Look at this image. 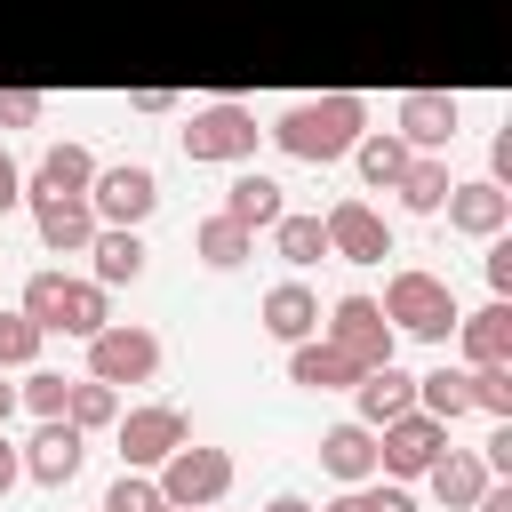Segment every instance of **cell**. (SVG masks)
<instances>
[{
    "label": "cell",
    "instance_id": "obj_41",
    "mask_svg": "<svg viewBox=\"0 0 512 512\" xmlns=\"http://www.w3.org/2000/svg\"><path fill=\"white\" fill-rule=\"evenodd\" d=\"M16 480H24V456H16V440H8V424H0V504L16 496Z\"/></svg>",
    "mask_w": 512,
    "mask_h": 512
},
{
    "label": "cell",
    "instance_id": "obj_42",
    "mask_svg": "<svg viewBox=\"0 0 512 512\" xmlns=\"http://www.w3.org/2000/svg\"><path fill=\"white\" fill-rule=\"evenodd\" d=\"M472 512H512V480H488V488L472 496Z\"/></svg>",
    "mask_w": 512,
    "mask_h": 512
},
{
    "label": "cell",
    "instance_id": "obj_11",
    "mask_svg": "<svg viewBox=\"0 0 512 512\" xmlns=\"http://www.w3.org/2000/svg\"><path fill=\"white\" fill-rule=\"evenodd\" d=\"M456 128H464V96H448V88H408L392 104V136L408 152H448Z\"/></svg>",
    "mask_w": 512,
    "mask_h": 512
},
{
    "label": "cell",
    "instance_id": "obj_23",
    "mask_svg": "<svg viewBox=\"0 0 512 512\" xmlns=\"http://www.w3.org/2000/svg\"><path fill=\"white\" fill-rule=\"evenodd\" d=\"M232 224H248V232H272V216L288 208V192H280V176H264V168H240L232 184H224V200H216Z\"/></svg>",
    "mask_w": 512,
    "mask_h": 512
},
{
    "label": "cell",
    "instance_id": "obj_27",
    "mask_svg": "<svg viewBox=\"0 0 512 512\" xmlns=\"http://www.w3.org/2000/svg\"><path fill=\"white\" fill-rule=\"evenodd\" d=\"M448 184H456V176H448V152H408V168H400V184H392V192H400V208H408V216H440Z\"/></svg>",
    "mask_w": 512,
    "mask_h": 512
},
{
    "label": "cell",
    "instance_id": "obj_20",
    "mask_svg": "<svg viewBox=\"0 0 512 512\" xmlns=\"http://www.w3.org/2000/svg\"><path fill=\"white\" fill-rule=\"evenodd\" d=\"M88 176H96V152L80 144V136H64V144H48L32 168H24V200H56V192H88Z\"/></svg>",
    "mask_w": 512,
    "mask_h": 512
},
{
    "label": "cell",
    "instance_id": "obj_33",
    "mask_svg": "<svg viewBox=\"0 0 512 512\" xmlns=\"http://www.w3.org/2000/svg\"><path fill=\"white\" fill-rule=\"evenodd\" d=\"M464 384H472V408H480L488 424H512V360H496V368H464Z\"/></svg>",
    "mask_w": 512,
    "mask_h": 512
},
{
    "label": "cell",
    "instance_id": "obj_31",
    "mask_svg": "<svg viewBox=\"0 0 512 512\" xmlns=\"http://www.w3.org/2000/svg\"><path fill=\"white\" fill-rule=\"evenodd\" d=\"M120 416V384H96V376H72V400H64V424L80 432H104Z\"/></svg>",
    "mask_w": 512,
    "mask_h": 512
},
{
    "label": "cell",
    "instance_id": "obj_3",
    "mask_svg": "<svg viewBox=\"0 0 512 512\" xmlns=\"http://www.w3.org/2000/svg\"><path fill=\"white\" fill-rule=\"evenodd\" d=\"M384 320L400 328V336H416V344H448V328H456V288L440 280V272H424V264H400L392 280H384Z\"/></svg>",
    "mask_w": 512,
    "mask_h": 512
},
{
    "label": "cell",
    "instance_id": "obj_12",
    "mask_svg": "<svg viewBox=\"0 0 512 512\" xmlns=\"http://www.w3.org/2000/svg\"><path fill=\"white\" fill-rule=\"evenodd\" d=\"M320 224H328V256H336V264H384V256H392V224H384V208L360 200V192H344Z\"/></svg>",
    "mask_w": 512,
    "mask_h": 512
},
{
    "label": "cell",
    "instance_id": "obj_9",
    "mask_svg": "<svg viewBox=\"0 0 512 512\" xmlns=\"http://www.w3.org/2000/svg\"><path fill=\"white\" fill-rule=\"evenodd\" d=\"M112 432H120V464L152 472L168 448H184V440H192V416H184L176 400H136V408H120V416H112Z\"/></svg>",
    "mask_w": 512,
    "mask_h": 512
},
{
    "label": "cell",
    "instance_id": "obj_32",
    "mask_svg": "<svg viewBox=\"0 0 512 512\" xmlns=\"http://www.w3.org/2000/svg\"><path fill=\"white\" fill-rule=\"evenodd\" d=\"M40 344H48V336L24 320V304H0V376L32 368V360H40Z\"/></svg>",
    "mask_w": 512,
    "mask_h": 512
},
{
    "label": "cell",
    "instance_id": "obj_29",
    "mask_svg": "<svg viewBox=\"0 0 512 512\" xmlns=\"http://www.w3.org/2000/svg\"><path fill=\"white\" fill-rule=\"evenodd\" d=\"M312 512H424V504H416V488H408V480H384V472H376V480L336 488V496H328V504H312Z\"/></svg>",
    "mask_w": 512,
    "mask_h": 512
},
{
    "label": "cell",
    "instance_id": "obj_18",
    "mask_svg": "<svg viewBox=\"0 0 512 512\" xmlns=\"http://www.w3.org/2000/svg\"><path fill=\"white\" fill-rule=\"evenodd\" d=\"M416 408V376L400 368V360H384V368H360L352 376V416L376 432V424H392V416H408Z\"/></svg>",
    "mask_w": 512,
    "mask_h": 512
},
{
    "label": "cell",
    "instance_id": "obj_26",
    "mask_svg": "<svg viewBox=\"0 0 512 512\" xmlns=\"http://www.w3.org/2000/svg\"><path fill=\"white\" fill-rule=\"evenodd\" d=\"M272 256H280L288 272H312V264L328 256V224H320L312 208H280V216H272Z\"/></svg>",
    "mask_w": 512,
    "mask_h": 512
},
{
    "label": "cell",
    "instance_id": "obj_19",
    "mask_svg": "<svg viewBox=\"0 0 512 512\" xmlns=\"http://www.w3.org/2000/svg\"><path fill=\"white\" fill-rule=\"evenodd\" d=\"M488 480H496V472L480 464V448H456V440L424 464V496H432V504H448V512H472V496H480Z\"/></svg>",
    "mask_w": 512,
    "mask_h": 512
},
{
    "label": "cell",
    "instance_id": "obj_40",
    "mask_svg": "<svg viewBox=\"0 0 512 512\" xmlns=\"http://www.w3.org/2000/svg\"><path fill=\"white\" fill-rule=\"evenodd\" d=\"M488 184L512 192V128H496V144H488Z\"/></svg>",
    "mask_w": 512,
    "mask_h": 512
},
{
    "label": "cell",
    "instance_id": "obj_30",
    "mask_svg": "<svg viewBox=\"0 0 512 512\" xmlns=\"http://www.w3.org/2000/svg\"><path fill=\"white\" fill-rule=\"evenodd\" d=\"M416 408H424V416H440V424L472 416V384H464V360H456V368H448V360H440V368H424V376H416Z\"/></svg>",
    "mask_w": 512,
    "mask_h": 512
},
{
    "label": "cell",
    "instance_id": "obj_44",
    "mask_svg": "<svg viewBox=\"0 0 512 512\" xmlns=\"http://www.w3.org/2000/svg\"><path fill=\"white\" fill-rule=\"evenodd\" d=\"M264 512H312V504H304V496H296V488H280V496H272V504H264Z\"/></svg>",
    "mask_w": 512,
    "mask_h": 512
},
{
    "label": "cell",
    "instance_id": "obj_45",
    "mask_svg": "<svg viewBox=\"0 0 512 512\" xmlns=\"http://www.w3.org/2000/svg\"><path fill=\"white\" fill-rule=\"evenodd\" d=\"M8 416H16V384H0V424H8Z\"/></svg>",
    "mask_w": 512,
    "mask_h": 512
},
{
    "label": "cell",
    "instance_id": "obj_39",
    "mask_svg": "<svg viewBox=\"0 0 512 512\" xmlns=\"http://www.w3.org/2000/svg\"><path fill=\"white\" fill-rule=\"evenodd\" d=\"M480 464H488L496 480H512V424H496V432L480 440Z\"/></svg>",
    "mask_w": 512,
    "mask_h": 512
},
{
    "label": "cell",
    "instance_id": "obj_15",
    "mask_svg": "<svg viewBox=\"0 0 512 512\" xmlns=\"http://www.w3.org/2000/svg\"><path fill=\"white\" fill-rule=\"evenodd\" d=\"M24 208H32V232H40L48 256H80V248L96 240V208H88V192H56V200H24Z\"/></svg>",
    "mask_w": 512,
    "mask_h": 512
},
{
    "label": "cell",
    "instance_id": "obj_2",
    "mask_svg": "<svg viewBox=\"0 0 512 512\" xmlns=\"http://www.w3.org/2000/svg\"><path fill=\"white\" fill-rule=\"evenodd\" d=\"M16 304H24V320H32L40 336H72V344H88V336L112 320V288H96V280H72L64 264L32 272Z\"/></svg>",
    "mask_w": 512,
    "mask_h": 512
},
{
    "label": "cell",
    "instance_id": "obj_8",
    "mask_svg": "<svg viewBox=\"0 0 512 512\" xmlns=\"http://www.w3.org/2000/svg\"><path fill=\"white\" fill-rule=\"evenodd\" d=\"M88 376L96 384H152L160 376V336L144 320H104L88 336Z\"/></svg>",
    "mask_w": 512,
    "mask_h": 512
},
{
    "label": "cell",
    "instance_id": "obj_38",
    "mask_svg": "<svg viewBox=\"0 0 512 512\" xmlns=\"http://www.w3.org/2000/svg\"><path fill=\"white\" fill-rule=\"evenodd\" d=\"M16 208H24V160L0 144V216H16Z\"/></svg>",
    "mask_w": 512,
    "mask_h": 512
},
{
    "label": "cell",
    "instance_id": "obj_5",
    "mask_svg": "<svg viewBox=\"0 0 512 512\" xmlns=\"http://www.w3.org/2000/svg\"><path fill=\"white\" fill-rule=\"evenodd\" d=\"M152 480H160V496H168V504L208 512V504H224V496H232V448L184 440V448H168V456L152 464Z\"/></svg>",
    "mask_w": 512,
    "mask_h": 512
},
{
    "label": "cell",
    "instance_id": "obj_1",
    "mask_svg": "<svg viewBox=\"0 0 512 512\" xmlns=\"http://www.w3.org/2000/svg\"><path fill=\"white\" fill-rule=\"evenodd\" d=\"M360 128H368V104L352 96V88H328V96H304V104H288L264 136L288 152V160H304V168H336L352 144H360Z\"/></svg>",
    "mask_w": 512,
    "mask_h": 512
},
{
    "label": "cell",
    "instance_id": "obj_43",
    "mask_svg": "<svg viewBox=\"0 0 512 512\" xmlns=\"http://www.w3.org/2000/svg\"><path fill=\"white\" fill-rule=\"evenodd\" d=\"M128 104H136V112H176V96H168V88H136Z\"/></svg>",
    "mask_w": 512,
    "mask_h": 512
},
{
    "label": "cell",
    "instance_id": "obj_13",
    "mask_svg": "<svg viewBox=\"0 0 512 512\" xmlns=\"http://www.w3.org/2000/svg\"><path fill=\"white\" fill-rule=\"evenodd\" d=\"M16 456H24V480H32V488H72L80 464H88V432L64 424V416H40V432H32Z\"/></svg>",
    "mask_w": 512,
    "mask_h": 512
},
{
    "label": "cell",
    "instance_id": "obj_6",
    "mask_svg": "<svg viewBox=\"0 0 512 512\" xmlns=\"http://www.w3.org/2000/svg\"><path fill=\"white\" fill-rule=\"evenodd\" d=\"M320 336H328L352 368H384V360H400V328H392V320H384V304H376V296H360V288L328 304Z\"/></svg>",
    "mask_w": 512,
    "mask_h": 512
},
{
    "label": "cell",
    "instance_id": "obj_25",
    "mask_svg": "<svg viewBox=\"0 0 512 512\" xmlns=\"http://www.w3.org/2000/svg\"><path fill=\"white\" fill-rule=\"evenodd\" d=\"M192 256H200L208 272H240V264L256 256V232H248V224H232V216L216 208V216H200V224H192Z\"/></svg>",
    "mask_w": 512,
    "mask_h": 512
},
{
    "label": "cell",
    "instance_id": "obj_35",
    "mask_svg": "<svg viewBox=\"0 0 512 512\" xmlns=\"http://www.w3.org/2000/svg\"><path fill=\"white\" fill-rule=\"evenodd\" d=\"M160 504H168V496H160V480H152V472H136V464H120V480L104 488V504H96V512H160Z\"/></svg>",
    "mask_w": 512,
    "mask_h": 512
},
{
    "label": "cell",
    "instance_id": "obj_28",
    "mask_svg": "<svg viewBox=\"0 0 512 512\" xmlns=\"http://www.w3.org/2000/svg\"><path fill=\"white\" fill-rule=\"evenodd\" d=\"M344 160L360 168V184H368V192H392V184H400V168H408V144H400L392 128H360V144H352Z\"/></svg>",
    "mask_w": 512,
    "mask_h": 512
},
{
    "label": "cell",
    "instance_id": "obj_36",
    "mask_svg": "<svg viewBox=\"0 0 512 512\" xmlns=\"http://www.w3.org/2000/svg\"><path fill=\"white\" fill-rule=\"evenodd\" d=\"M40 112H48L40 88H0V128H40Z\"/></svg>",
    "mask_w": 512,
    "mask_h": 512
},
{
    "label": "cell",
    "instance_id": "obj_10",
    "mask_svg": "<svg viewBox=\"0 0 512 512\" xmlns=\"http://www.w3.org/2000/svg\"><path fill=\"white\" fill-rule=\"evenodd\" d=\"M448 448V424L440 416H424V408H408V416H392V424H376V472L384 480H424V464Z\"/></svg>",
    "mask_w": 512,
    "mask_h": 512
},
{
    "label": "cell",
    "instance_id": "obj_24",
    "mask_svg": "<svg viewBox=\"0 0 512 512\" xmlns=\"http://www.w3.org/2000/svg\"><path fill=\"white\" fill-rule=\"evenodd\" d=\"M352 360L328 344V336H304V344H288V384H304V392H352Z\"/></svg>",
    "mask_w": 512,
    "mask_h": 512
},
{
    "label": "cell",
    "instance_id": "obj_34",
    "mask_svg": "<svg viewBox=\"0 0 512 512\" xmlns=\"http://www.w3.org/2000/svg\"><path fill=\"white\" fill-rule=\"evenodd\" d=\"M64 400H72V376H56V368H24V384H16V408H32V416H64Z\"/></svg>",
    "mask_w": 512,
    "mask_h": 512
},
{
    "label": "cell",
    "instance_id": "obj_16",
    "mask_svg": "<svg viewBox=\"0 0 512 512\" xmlns=\"http://www.w3.org/2000/svg\"><path fill=\"white\" fill-rule=\"evenodd\" d=\"M456 360L464 368H496V360H512V304L504 296H488L480 312H456Z\"/></svg>",
    "mask_w": 512,
    "mask_h": 512
},
{
    "label": "cell",
    "instance_id": "obj_4",
    "mask_svg": "<svg viewBox=\"0 0 512 512\" xmlns=\"http://www.w3.org/2000/svg\"><path fill=\"white\" fill-rule=\"evenodd\" d=\"M256 112L248 104H232V96H216V104H192L184 112V128H176V144H184V160H208V168H240V160H256Z\"/></svg>",
    "mask_w": 512,
    "mask_h": 512
},
{
    "label": "cell",
    "instance_id": "obj_7",
    "mask_svg": "<svg viewBox=\"0 0 512 512\" xmlns=\"http://www.w3.org/2000/svg\"><path fill=\"white\" fill-rule=\"evenodd\" d=\"M88 208H96V224H136V232H144V216L160 208V176H152V160H96V176H88Z\"/></svg>",
    "mask_w": 512,
    "mask_h": 512
},
{
    "label": "cell",
    "instance_id": "obj_22",
    "mask_svg": "<svg viewBox=\"0 0 512 512\" xmlns=\"http://www.w3.org/2000/svg\"><path fill=\"white\" fill-rule=\"evenodd\" d=\"M320 472H328L336 488H352V480H376V432H368L360 416L328 424V432H320Z\"/></svg>",
    "mask_w": 512,
    "mask_h": 512
},
{
    "label": "cell",
    "instance_id": "obj_17",
    "mask_svg": "<svg viewBox=\"0 0 512 512\" xmlns=\"http://www.w3.org/2000/svg\"><path fill=\"white\" fill-rule=\"evenodd\" d=\"M96 288H136L144 280V232L136 224H96V240L80 248Z\"/></svg>",
    "mask_w": 512,
    "mask_h": 512
},
{
    "label": "cell",
    "instance_id": "obj_21",
    "mask_svg": "<svg viewBox=\"0 0 512 512\" xmlns=\"http://www.w3.org/2000/svg\"><path fill=\"white\" fill-rule=\"evenodd\" d=\"M264 336H280V344L320 336V296L304 288V272H288V280H272V288H264Z\"/></svg>",
    "mask_w": 512,
    "mask_h": 512
},
{
    "label": "cell",
    "instance_id": "obj_46",
    "mask_svg": "<svg viewBox=\"0 0 512 512\" xmlns=\"http://www.w3.org/2000/svg\"><path fill=\"white\" fill-rule=\"evenodd\" d=\"M160 512H184V504H160Z\"/></svg>",
    "mask_w": 512,
    "mask_h": 512
},
{
    "label": "cell",
    "instance_id": "obj_47",
    "mask_svg": "<svg viewBox=\"0 0 512 512\" xmlns=\"http://www.w3.org/2000/svg\"><path fill=\"white\" fill-rule=\"evenodd\" d=\"M208 512H216V504H208Z\"/></svg>",
    "mask_w": 512,
    "mask_h": 512
},
{
    "label": "cell",
    "instance_id": "obj_37",
    "mask_svg": "<svg viewBox=\"0 0 512 512\" xmlns=\"http://www.w3.org/2000/svg\"><path fill=\"white\" fill-rule=\"evenodd\" d=\"M480 248H488V256H480V272H488V288H496V296H512V240L496 232V240H480Z\"/></svg>",
    "mask_w": 512,
    "mask_h": 512
},
{
    "label": "cell",
    "instance_id": "obj_14",
    "mask_svg": "<svg viewBox=\"0 0 512 512\" xmlns=\"http://www.w3.org/2000/svg\"><path fill=\"white\" fill-rule=\"evenodd\" d=\"M440 216H448V232H464V240H496V232H512V192L488 184V176H472V184H448Z\"/></svg>",
    "mask_w": 512,
    "mask_h": 512
}]
</instances>
